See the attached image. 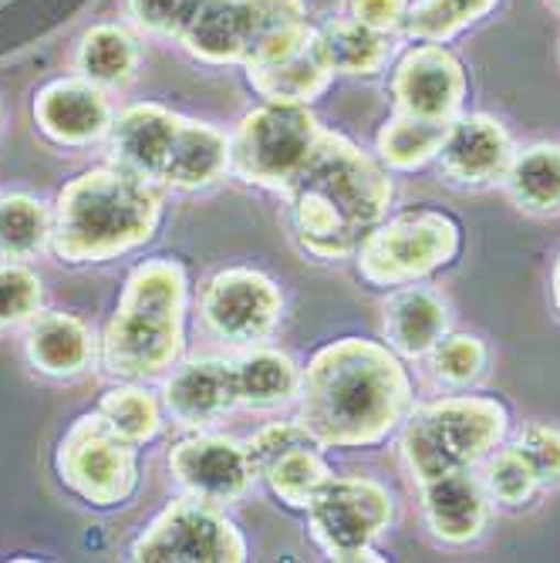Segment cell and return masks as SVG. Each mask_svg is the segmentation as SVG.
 <instances>
[{
  "instance_id": "6da1fadb",
  "label": "cell",
  "mask_w": 560,
  "mask_h": 563,
  "mask_svg": "<svg viewBox=\"0 0 560 563\" xmlns=\"http://www.w3.org/2000/svg\"><path fill=\"white\" fill-rule=\"evenodd\" d=\"M413 382L382 341L341 338L315 351L297 388V422L321 449H372L413 416Z\"/></svg>"
},
{
  "instance_id": "7a4b0ae2",
  "label": "cell",
  "mask_w": 560,
  "mask_h": 563,
  "mask_svg": "<svg viewBox=\"0 0 560 563\" xmlns=\"http://www.w3.org/2000/svg\"><path fill=\"white\" fill-rule=\"evenodd\" d=\"M287 192L297 240L318 261L359 253L392 207V179L382 159L328 129Z\"/></svg>"
},
{
  "instance_id": "3957f363",
  "label": "cell",
  "mask_w": 560,
  "mask_h": 563,
  "mask_svg": "<svg viewBox=\"0 0 560 563\" xmlns=\"http://www.w3.org/2000/svg\"><path fill=\"white\" fill-rule=\"evenodd\" d=\"M163 220L160 186L109 163L75 176L55 199L51 250L65 264H106L145 246Z\"/></svg>"
},
{
  "instance_id": "277c9868",
  "label": "cell",
  "mask_w": 560,
  "mask_h": 563,
  "mask_svg": "<svg viewBox=\"0 0 560 563\" xmlns=\"http://www.w3.org/2000/svg\"><path fill=\"white\" fill-rule=\"evenodd\" d=\"M186 300L189 280L176 261L156 257L139 264L98 341L106 372L122 382H149L173 372L186 338Z\"/></svg>"
},
{
  "instance_id": "5b68a950",
  "label": "cell",
  "mask_w": 560,
  "mask_h": 563,
  "mask_svg": "<svg viewBox=\"0 0 560 563\" xmlns=\"http://www.w3.org/2000/svg\"><path fill=\"white\" fill-rule=\"evenodd\" d=\"M510 429L506 405L486 395H452L426 408H413L402 422V459L422 483L455 470H473L499 449Z\"/></svg>"
},
{
  "instance_id": "8992f818",
  "label": "cell",
  "mask_w": 560,
  "mask_h": 563,
  "mask_svg": "<svg viewBox=\"0 0 560 563\" xmlns=\"http://www.w3.org/2000/svg\"><path fill=\"white\" fill-rule=\"evenodd\" d=\"M304 24V0H196L176 37L207 65H246L267 41Z\"/></svg>"
},
{
  "instance_id": "52a82bcc",
  "label": "cell",
  "mask_w": 560,
  "mask_h": 563,
  "mask_svg": "<svg viewBox=\"0 0 560 563\" xmlns=\"http://www.w3.org/2000/svg\"><path fill=\"white\" fill-rule=\"evenodd\" d=\"M463 230L442 210H405L385 217L359 246V274L372 287L416 284L460 257Z\"/></svg>"
},
{
  "instance_id": "ba28073f",
  "label": "cell",
  "mask_w": 560,
  "mask_h": 563,
  "mask_svg": "<svg viewBox=\"0 0 560 563\" xmlns=\"http://www.w3.org/2000/svg\"><path fill=\"white\" fill-rule=\"evenodd\" d=\"M321 132L325 129L308 106L267 101V106L253 109L233 132L230 173L250 186L287 192L308 166Z\"/></svg>"
},
{
  "instance_id": "9c48e42d",
  "label": "cell",
  "mask_w": 560,
  "mask_h": 563,
  "mask_svg": "<svg viewBox=\"0 0 560 563\" xmlns=\"http://www.w3.org/2000/svg\"><path fill=\"white\" fill-rule=\"evenodd\" d=\"M392 493L365 476H328L308 503V527L331 560H382L375 540L392 527Z\"/></svg>"
},
{
  "instance_id": "30bf717a",
  "label": "cell",
  "mask_w": 560,
  "mask_h": 563,
  "mask_svg": "<svg viewBox=\"0 0 560 563\" xmlns=\"http://www.w3.org/2000/svg\"><path fill=\"white\" fill-rule=\"evenodd\" d=\"M55 466L62 483L88 506L112 509L132 499L139 486V455L98 412L72 422L65 432Z\"/></svg>"
},
{
  "instance_id": "8fae6325",
  "label": "cell",
  "mask_w": 560,
  "mask_h": 563,
  "mask_svg": "<svg viewBox=\"0 0 560 563\" xmlns=\"http://www.w3.org/2000/svg\"><path fill=\"white\" fill-rule=\"evenodd\" d=\"M139 563H240L246 540L217 503L183 496L156 514L132 543Z\"/></svg>"
},
{
  "instance_id": "7c38bea8",
  "label": "cell",
  "mask_w": 560,
  "mask_h": 563,
  "mask_svg": "<svg viewBox=\"0 0 560 563\" xmlns=\"http://www.w3.org/2000/svg\"><path fill=\"white\" fill-rule=\"evenodd\" d=\"M284 314L281 287L250 267H227L202 284L199 318L217 341L233 347L264 344Z\"/></svg>"
},
{
  "instance_id": "4fadbf2b",
  "label": "cell",
  "mask_w": 560,
  "mask_h": 563,
  "mask_svg": "<svg viewBox=\"0 0 560 563\" xmlns=\"http://www.w3.org/2000/svg\"><path fill=\"white\" fill-rule=\"evenodd\" d=\"M395 112L422 122H452L466 98V71L439 41L405 51L392 75Z\"/></svg>"
},
{
  "instance_id": "5bb4252c",
  "label": "cell",
  "mask_w": 560,
  "mask_h": 563,
  "mask_svg": "<svg viewBox=\"0 0 560 563\" xmlns=\"http://www.w3.org/2000/svg\"><path fill=\"white\" fill-rule=\"evenodd\" d=\"M243 68L253 91L267 101H284V106H308L328 91L334 78L328 62L321 58L315 27L308 24L267 41Z\"/></svg>"
},
{
  "instance_id": "9a60e30c",
  "label": "cell",
  "mask_w": 560,
  "mask_h": 563,
  "mask_svg": "<svg viewBox=\"0 0 560 563\" xmlns=\"http://www.w3.org/2000/svg\"><path fill=\"white\" fill-rule=\"evenodd\" d=\"M169 473L186 489V496L207 503H237L250 493L257 470L250 463L246 445L196 429L169 449Z\"/></svg>"
},
{
  "instance_id": "2e32d148",
  "label": "cell",
  "mask_w": 560,
  "mask_h": 563,
  "mask_svg": "<svg viewBox=\"0 0 560 563\" xmlns=\"http://www.w3.org/2000/svg\"><path fill=\"white\" fill-rule=\"evenodd\" d=\"M514 139L493 115H455L439 148V173L452 186L483 189L503 183L514 163Z\"/></svg>"
},
{
  "instance_id": "e0dca14e",
  "label": "cell",
  "mask_w": 560,
  "mask_h": 563,
  "mask_svg": "<svg viewBox=\"0 0 560 563\" xmlns=\"http://www.w3.org/2000/svg\"><path fill=\"white\" fill-rule=\"evenodd\" d=\"M34 122L44 139L62 148H85L109 139L112 106L106 88L88 78H58L37 91Z\"/></svg>"
},
{
  "instance_id": "ac0fdd59",
  "label": "cell",
  "mask_w": 560,
  "mask_h": 563,
  "mask_svg": "<svg viewBox=\"0 0 560 563\" xmlns=\"http://www.w3.org/2000/svg\"><path fill=\"white\" fill-rule=\"evenodd\" d=\"M166 412L186 429H210L237 405L230 357H193L173 368L163 388Z\"/></svg>"
},
{
  "instance_id": "d6986e66",
  "label": "cell",
  "mask_w": 560,
  "mask_h": 563,
  "mask_svg": "<svg viewBox=\"0 0 560 563\" xmlns=\"http://www.w3.org/2000/svg\"><path fill=\"white\" fill-rule=\"evenodd\" d=\"M179 125H183V115L169 112L166 106H156V101L129 106L119 119H112V129H109L112 163L129 166L132 173L163 186Z\"/></svg>"
},
{
  "instance_id": "ffe728a7",
  "label": "cell",
  "mask_w": 560,
  "mask_h": 563,
  "mask_svg": "<svg viewBox=\"0 0 560 563\" xmlns=\"http://www.w3.org/2000/svg\"><path fill=\"white\" fill-rule=\"evenodd\" d=\"M24 354L28 365L55 382L81 378L98 357V341L78 314L41 311L24 324Z\"/></svg>"
},
{
  "instance_id": "44dd1931",
  "label": "cell",
  "mask_w": 560,
  "mask_h": 563,
  "mask_svg": "<svg viewBox=\"0 0 560 563\" xmlns=\"http://www.w3.org/2000/svg\"><path fill=\"white\" fill-rule=\"evenodd\" d=\"M422 509L436 540L449 547H466L486 530L490 496L480 476H473L470 470H455L422 483Z\"/></svg>"
},
{
  "instance_id": "7402d4cb",
  "label": "cell",
  "mask_w": 560,
  "mask_h": 563,
  "mask_svg": "<svg viewBox=\"0 0 560 563\" xmlns=\"http://www.w3.org/2000/svg\"><path fill=\"white\" fill-rule=\"evenodd\" d=\"M385 341L395 354L426 357L449 331V303L429 287H398L382 307Z\"/></svg>"
},
{
  "instance_id": "603a6c76",
  "label": "cell",
  "mask_w": 560,
  "mask_h": 563,
  "mask_svg": "<svg viewBox=\"0 0 560 563\" xmlns=\"http://www.w3.org/2000/svg\"><path fill=\"white\" fill-rule=\"evenodd\" d=\"M227 173H230V139L207 122L183 119L163 186L196 192V189L213 186Z\"/></svg>"
},
{
  "instance_id": "cb8c5ba5",
  "label": "cell",
  "mask_w": 560,
  "mask_h": 563,
  "mask_svg": "<svg viewBox=\"0 0 560 563\" xmlns=\"http://www.w3.org/2000/svg\"><path fill=\"white\" fill-rule=\"evenodd\" d=\"M233 362V388L240 408H277L290 401L300 388V372L294 357L274 347L253 344L250 351L230 357Z\"/></svg>"
},
{
  "instance_id": "d4e9b609",
  "label": "cell",
  "mask_w": 560,
  "mask_h": 563,
  "mask_svg": "<svg viewBox=\"0 0 560 563\" xmlns=\"http://www.w3.org/2000/svg\"><path fill=\"white\" fill-rule=\"evenodd\" d=\"M315 37L334 75H378L392 58V37L354 18H334Z\"/></svg>"
},
{
  "instance_id": "484cf974",
  "label": "cell",
  "mask_w": 560,
  "mask_h": 563,
  "mask_svg": "<svg viewBox=\"0 0 560 563\" xmlns=\"http://www.w3.org/2000/svg\"><path fill=\"white\" fill-rule=\"evenodd\" d=\"M506 192L514 207L530 217H557L560 213V145L540 142L514 156L506 173Z\"/></svg>"
},
{
  "instance_id": "4316f807",
  "label": "cell",
  "mask_w": 560,
  "mask_h": 563,
  "mask_svg": "<svg viewBox=\"0 0 560 563\" xmlns=\"http://www.w3.org/2000/svg\"><path fill=\"white\" fill-rule=\"evenodd\" d=\"M139 68V41L122 24H95L78 44V71L98 88H125Z\"/></svg>"
},
{
  "instance_id": "83f0119b",
  "label": "cell",
  "mask_w": 560,
  "mask_h": 563,
  "mask_svg": "<svg viewBox=\"0 0 560 563\" xmlns=\"http://www.w3.org/2000/svg\"><path fill=\"white\" fill-rule=\"evenodd\" d=\"M257 476L271 486V493L284 506L308 509L311 496L331 476V470L325 463L318 442H297V445H287L284 452L271 455L267 463L257 470Z\"/></svg>"
},
{
  "instance_id": "f1b7e54d",
  "label": "cell",
  "mask_w": 560,
  "mask_h": 563,
  "mask_svg": "<svg viewBox=\"0 0 560 563\" xmlns=\"http://www.w3.org/2000/svg\"><path fill=\"white\" fill-rule=\"evenodd\" d=\"M449 125L452 122H422V119H409V115L395 112V119L385 122L382 132H378V159H382V166L398 169V173L422 169L426 163H432L439 156Z\"/></svg>"
},
{
  "instance_id": "f546056e",
  "label": "cell",
  "mask_w": 560,
  "mask_h": 563,
  "mask_svg": "<svg viewBox=\"0 0 560 563\" xmlns=\"http://www.w3.org/2000/svg\"><path fill=\"white\" fill-rule=\"evenodd\" d=\"M51 246V210L28 192L0 196V261H31Z\"/></svg>"
},
{
  "instance_id": "4dcf8cb0",
  "label": "cell",
  "mask_w": 560,
  "mask_h": 563,
  "mask_svg": "<svg viewBox=\"0 0 560 563\" xmlns=\"http://www.w3.org/2000/svg\"><path fill=\"white\" fill-rule=\"evenodd\" d=\"M95 412L106 419L122 439H129L132 445L156 439L163 429V408H160L156 395L139 388L135 382L109 388L106 395H101Z\"/></svg>"
},
{
  "instance_id": "1f68e13d",
  "label": "cell",
  "mask_w": 560,
  "mask_h": 563,
  "mask_svg": "<svg viewBox=\"0 0 560 563\" xmlns=\"http://www.w3.org/2000/svg\"><path fill=\"white\" fill-rule=\"evenodd\" d=\"M496 8V0H416L409 4L402 31L419 41H449L473 21L486 18Z\"/></svg>"
},
{
  "instance_id": "d6a6232c",
  "label": "cell",
  "mask_w": 560,
  "mask_h": 563,
  "mask_svg": "<svg viewBox=\"0 0 560 563\" xmlns=\"http://www.w3.org/2000/svg\"><path fill=\"white\" fill-rule=\"evenodd\" d=\"M480 479H483L486 496L499 506H527L540 493V483H537L530 463L517 452V445L493 449L486 455V470Z\"/></svg>"
},
{
  "instance_id": "836d02e7",
  "label": "cell",
  "mask_w": 560,
  "mask_h": 563,
  "mask_svg": "<svg viewBox=\"0 0 560 563\" xmlns=\"http://www.w3.org/2000/svg\"><path fill=\"white\" fill-rule=\"evenodd\" d=\"M429 368L442 385L466 388L486 368V344L476 334H442L429 351Z\"/></svg>"
},
{
  "instance_id": "e575fe53",
  "label": "cell",
  "mask_w": 560,
  "mask_h": 563,
  "mask_svg": "<svg viewBox=\"0 0 560 563\" xmlns=\"http://www.w3.org/2000/svg\"><path fill=\"white\" fill-rule=\"evenodd\" d=\"M44 284L21 261L0 264V334L24 328L34 314H41Z\"/></svg>"
},
{
  "instance_id": "d590c367",
  "label": "cell",
  "mask_w": 560,
  "mask_h": 563,
  "mask_svg": "<svg viewBox=\"0 0 560 563\" xmlns=\"http://www.w3.org/2000/svg\"><path fill=\"white\" fill-rule=\"evenodd\" d=\"M517 452L530 463L540 489L560 483V429L547 422H530L517 432Z\"/></svg>"
},
{
  "instance_id": "8d00e7d4",
  "label": "cell",
  "mask_w": 560,
  "mask_h": 563,
  "mask_svg": "<svg viewBox=\"0 0 560 563\" xmlns=\"http://www.w3.org/2000/svg\"><path fill=\"white\" fill-rule=\"evenodd\" d=\"M193 4L196 0H129V18L135 21V27L149 34L169 37V34H179Z\"/></svg>"
},
{
  "instance_id": "74e56055",
  "label": "cell",
  "mask_w": 560,
  "mask_h": 563,
  "mask_svg": "<svg viewBox=\"0 0 560 563\" xmlns=\"http://www.w3.org/2000/svg\"><path fill=\"white\" fill-rule=\"evenodd\" d=\"M348 11L354 21L392 34L402 31L405 14H409V0H348Z\"/></svg>"
},
{
  "instance_id": "f35d334b",
  "label": "cell",
  "mask_w": 560,
  "mask_h": 563,
  "mask_svg": "<svg viewBox=\"0 0 560 563\" xmlns=\"http://www.w3.org/2000/svg\"><path fill=\"white\" fill-rule=\"evenodd\" d=\"M550 294H553V307H557V314H560V257L553 264V277H550Z\"/></svg>"
},
{
  "instance_id": "ab89813d",
  "label": "cell",
  "mask_w": 560,
  "mask_h": 563,
  "mask_svg": "<svg viewBox=\"0 0 560 563\" xmlns=\"http://www.w3.org/2000/svg\"><path fill=\"white\" fill-rule=\"evenodd\" d=\"M553 4H557V8H560V0H553Z\"/></svg>"
}]
</instances>
